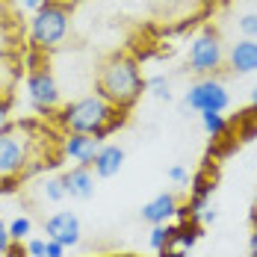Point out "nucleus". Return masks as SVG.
Returning <instances> with one entry per match:
<instances>
[{
	"label": "nucleus",
	"instance_id": "8",
	"mask_svg": "<svg viewBox=\"0 0 257 257\" xmlns=\"http://www.w3.org/2000/svg\"><path fill=\"white\" fill-rule=\"evenodd\" d=\"M45 233H48V239H53V242H59L65 248H74L80 242V233H83L77 213H71V210L53 213L51 219L45 222Z\"/></svg>",
	"mask_w": 257,
	"mask_h": 257
},
{
	"label": "nucleus",
	"instance_id": "14",
	"mask_svg": "<svg viewBox=\"0 0 257 257\" xmlns=\"http://www.w3.org/2000/svg\"><path fill=\"white\" fill-rule=\"evenodd\" d=\"M195 242H198V231H195L192 225H180V228H175V236H172L169 248H172V251H192ZM163 251H166V248H163Z\"/></svg>",
	"mask_w": 257,
	"mask_h": 257
},
{
	"label": "nucleus",
	"instance_id": "12",
	"mask_svg": "<svg viewBox=\"0 0 257 257\" xmlns=\"http://www.w3.org/2000/svg\"><path fill=\"white\" fill-rule=\"evenodd\" d=\"M233 74H254L257 71V42L254 39H239L236 45H231L228 53Z\"/></svg>",
	"mask_w": 257,
	"mask_h": 257
},
{
	"label": "nucleus",
	"instance_id": "3",
	"mask_svg": "<svg viewBox=\"0 0 257 257\" xmlns=\"http://www.w3.org/2000/svg\"><path fill=\"white\" fill-rule=\"evenodd\" d=\"M30 148H33V139L27 127L6 124L0 130V189L3 192H9L12 183L27 175V163H33Z\"/></svg>",
	"mask_w": 257,
	"mask_h": 257
},
{
	"label": "nucleus",
	"instance_id": "13",
	"mask_svg": "<svg viewBox=\"0 0 257 257\" xmlns=\"http://www.w3.org/2000/svg\"><path fill=\"white\" fill-rule=\"evenodd\" d=\"M121 166H124V148L121 145H101V151L98 157L92 160V172H95V178H115L118 172H121Z\"/></svg>",
	"mask_w": 257,
	"mask_h": 257
},
{
	"label": "nucleus",
	"instance_id": "4",
	"mask_svg": "<svg viewBox=\"0 0 257 257\" xmlns=\"http://www.w3.org/2000/svg\"><path fill=\"white\" fill-rule=\"evenodd\" d=\"M68 33V9L62 3H45L39 12H33L30 21V42L36 48H53Z\"/></svg>",
	"mask_w": 257,
	"mask_h": 257
},
{
	"label": "nucleus",
	"instance_id": "28",
	"mask_svg": "<svg viewBox=\"0 0 257 257\" xmlns=\"http://www.w3.org/2000/svg\"><path fill=\"white\" fill-rule=\"evenodd\" d=\"M163 257H192V251H172V248H166V251H160Z\"/></svg>",
	"mask_w": 257,
	"mask_h": 257
},
{
	"label": "nucleus",
	"instance_id": "24",
	"mask_svg": "<svg viewBox=\"0 0 257 257\" xmlns=\"http://www.w3.org/2000/svg\"><path fill=\"white\" fill-rule=\"evenodd\" d=\"M12 248V236H9V228L0 222V254H6Z\"/></svg>",
	"mask_w": 257,
	"mask_h": 257
},
{
	"label": "nucleus",
	"instance_id": "27",
	"mask_svg": "<svg viewBox=\"0 0 257 257\" xmlns=\"http://www.w3.org/2000/svg\"><path fill=\"white\" fill-rule=\"evenodd\" d=\"M3 257H27V251H24V245H15V242H12V248H9Z\"/></svg>",
	"mask_w": 257,
	"mask_h": 257
},
{
	"label": "nucleus",
	"instance_id": "19",
	"mask_svg": "<svg viewBox=\"0 0 257 257\" xmlns=\"http://www.w3.org/2000/svg\"><path fill=\"white\" fill-rule=\"evenodd\" d=\"M42 192H45V198L48 201H62L65 198V183H62V178H48L45 183H42Z\"/></svg>",
	"mask_w": 257,
	"mask_h": 257
},
{
	"label": "nucleus",
	"instance_id": "6",
	"mask_svg": "<svg viewBox=\"0 0 257 257\" xmlns=\"http://www.w3.org/2000/svg\"><path fill=\"white\" fill-rule=\"evenodd\" d=\"M183 103L195 112H225L228 103H231V95L225 89V83L216 77H201L198 83L189 86Z\"/></svg>",
	"mask_w": 257,
	"mask_h": 257
},
{
	"label": "nucleus",
	"instance_id": "15",
	"mask_svg": "<svg viewBox=\"0 0 257 257\" xmlns=\"http://www.w3.org/2000/svg\"><path fill=\"white\" fill-rule=\"evenodd\" d=\"M201 127H204L207 136L219 139V136L228 133V118H225L222 112H201Z\"/></svg>",
	"mask_w": 257,
	"mask_h": 257
},
{
	"label": "nucleus",
	"instance_id": "18",
	"mask_svg": "<svg viewBox=\"0 0 257 257\" xmlns=\"http://www.w3.org/2000/svg\"><path fill=\"white\" fill-rule=\"evenodd\" d=\"M6 228H9V236H12L15 245H24L27 239H30V233H33V222H30L27 216H18V219H12Z\"/></svg>",
	"mask_w": 257,
	"mask_h": 257
},
{
	"label": "nucleus",
	"instance_id": "9",
	"mask_svg": "<svg viewBox=\"0 0 257 257\" xmlns=\"http://www.w3.org/2000/svg\"><path fill=\"white\" fill-rule=\"evenodd\" d=\"M101 139L98 136H89V133H68L62 139V154L68 160H74L77 166H92V160L101 151Z\"/></svg>",
	"mask_w": 257,
	"mask_h": 257
},
{
	"label": "nucleus",
	"instance_id": "25",
	"mask_svg": "<svg viewBox=\"0 0 257 257\" xmlns=\"http://www.w3.org/2000/svg\"><path fill=\"white\" fill-rule=\"evenodd\" d=\"M216 219H219V210H216V207L210 204V207L204 210V213H201V219H198V222H201V225H213Z\"/></svg>",
	"mask_w": 257,
	"mask_h": 257
},
{
	"label": "nucleus",
	"instance_id": "31",
	"mask_svg": "<svg viewBox=\"0 0 257 257\" xmlns=\"http://www.w3.org/2000/svg\"><path fill=\"white\" fill-rule=\"evenodd\" d=\"M251 103L257 106V86H254V92H251Z\"/></svg>",
	"mask_w": 257,
	"mask_h": 257
},
{
	"label": "nucleus",
	"instance_id": "29",
	"mask_svg": "<svg viewBox=\"0 0 257 257\" xmlns=\"http://www.w3.org/2000/svg\"><path fill=\"white\" fill-rule=\"evenodd\" d=\"M9 121H6V103H0V130L6 127Z\"/></svg>",
	"mask_w": 257,
	"mask_h": 257
},
{
	"label": "nucleus",
	"instance_id": "23",
	"mask_svg": "<svg viewBox=\"0 0 257 257\" xmlns=\"http://www.w3.org/2000/svg\"><path fill=\"white\" fill-rule=\"evenodd\" d=\"M45 257H65V245H59L53 239H45Z\"/></svg>",
	"mask_w": 257,
	"mask_h": 257
},
{
	"label": "nucleus",
	"instance_id": "30",
	"mask_svg": "<svg viewBox=\"0 0 257 257\" xmlns=\"http://www.w3.org/2000/svg\"><path fill=\"white\" fill-rule=\"evenodd\" d=\"M248 248H251V257H257V231L251 233V242H248Z\"/></svg>",
	"mask_w": 257,
	"mask_h": 257
},
{
	"label": "nucleus",
	"instance_id": "17",
	"mask_svg": "<svg viewBox=\"0 0 257 257\" xmlns=\"http://www.w3.org/2000/svg\"><path fill=\"white\" fill-rule=\"evenodd\" d=\"M145 92H148L151 98H157V101H166V103L172 101V83L166 77H160V74L145 80Z\"/></svg>",
	"mask_w": 257,
	"mask_h": 257
},
{
	"label": "nucleus",
	"instance_id": "1",
	"mask_svg": "<svg viewBox=\"0 0 257 257\" xmlns=\"http://www.w3.org/2000/svg\"><path fill=\"white\" fill-rule=\"evenodd\" d=\"M145 92V80L139 74L136 59H130L124 53H115L103 62L101 74H98V95L106 103H112L115 109H130L139 101V95Z\"/></svg>",
	"mask_w": 257,
	"mask_h": 257
},
{
	"label": "nucleus",
	"instance_id": "26",
	"mask_svg": "<svg viewBox=\"0 0 257 257\" xmlns=\"http://www.w3.org/2000/svg\"><path fill=\"white\" fill-rule=\"evenodd\" d=\"M45 3H48V0H21V6H24V9H30V12H39Z\"/></svg>",
	"mask_w": 257,
	"mask_h": 257
},
{
	"label": "nucleus",
	"instance_id": "20",
	"mask_svg": "<svg viewBox=\"0 0 257 257\" xmlns=\"http://www.w3.org/2000/svg\"><path fill=\"white\" fill-rule=\"evenodd\" d=\"M239 30H242V36H245V39H254V42H257V15H254V12H248V15H242V18H239Z\"/></svg>",
	"mask_w": 257,
	"mask_h": 257
},
{
	"label": "nucleus",
	"instance_id": "22",
	"mask_svg": "<svg viewBox=\"0 0 257 257\" xmlns=\"http://www.w3.org/2000/svg\"><path fill=\"white\" fill-rule=\"evenodd\" d=\"M169 180H175V183L183 186V183H189V172H186L183 166H172V169H169Z\"/></svg>",
	"mask_w": 257,
	"mask_h": 257
},
{
	"label": "nucleus",
	"instance_id": "21",
	"mask_svg": "<svg viewBox=\"0 0 257 257\" xmlns=\"http://www.w3.org/2000/svg\"><path fill=\"white\" fill-rule=\"evenodd\" d=\"M24 251H27V257H45V239L30 236V239L24 242Z\"/></svg>",
	"mask_w": 257,
	"mask_h": 257
},
{
	"label": "nucleus",
	"instance_id": "5",
	"mask_svg": "<svg viewBox=\"0 0 257 257\" xmlns=\"http://www.w3.org/2000/svg\"><path fill=\"white\" fill-rule=\"evenodd\" d=\"M186 62H189V71L204 74V77L207 74H213V71H219L222 62H225V48H222L219 36H216L213 30H204L201 36H195L192 45H189V56H186Z\"/></svg>",
	"mask_w": 257,
	"mask_h": 257
},
{
	"label": "nucleus",
	"instance_id": "7",
	"mask_svg": "<svg viewBox=\"0 0 257 257\" xmlns=\"http://www.w3.org/2000/svg\"><path fill=\"white\" fill-rule=\"evenodd\" d=\"M27 101L36 112H53L59 106V86L48 68H33L27 74Z\"/></svg>",
	"mask_w": 257,
	"mask_h": 257
},
{
	"label": "nucleus",
	"instance_id": "11",
	"mask_svg": "<svg viewBox=\"0 0 257 257\" xmlns=\"http://www.w3.org/2000/svg\"><path fill=\"white\" fill-rule=\"evenodd\" d=\"M175 213H178V198L172 192H160L139 210V216L148 225H169V219H175Z\"/></svg>",
	"mask_w": 257,
	"mask_h": 257
},
{
	"label": "nucleus",
	"instance_id": "16",
	"mask_svg": "<svg viewBox=\"0 0 257 257\" xmlns=\"http://www.w3.org/2000/svg\"><path fill=\"white\" fill-rule=\"evenodd\" d=\"M172 236H175V225H151V236H148V245H151L154 251H163V248H169Z\"/></svg>",
	"mask_w": 257,
	"mask_h": 257
},
{
	"label": "nucleus",
	"instance_id": "2",
	"mask_svg": "<svg viewBox=\"0 0 257 257\" xmlns=\"http://www.w3.org/2000/svg\"><path fill=\"white\" fill-rule=\"evenodd\" d=\"M59 124L68 133H89V136L106 139L115 127L124 124V115H121V109L103 101L101 95H89V98L68 103L59 115Z\"/></svg>",
	"mask_w": 257,
	"mask_h": 257
},
{
	"label": "nucleus",
	"instance_id": "10",
	"mask_svg": "<svg viewBox=\"0 0 257 257\" xmlns=\"http://www.w3.org/2000/svg\"><path fill=\"white\" fill-rule=\"evenodd\" d=\"M62 183H65V195H71L77 201H89L95 195V172H92V166H74L71 172L62 175Z\"/></svg>",
	"mask_w": 257,
	"mask_h": 257
}]
</instances>
